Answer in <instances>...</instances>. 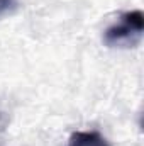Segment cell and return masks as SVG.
<instances>
[{
  "label": "cell",
  "instance_id": "6da1fadb",
  "mask_svg": "<svg viewBox=\"0 0 144 146\" xmlns=\"http://www.w3.org/2000/svg\"><path fill=\"white\" fill-rule=\"evenodd\" d=\"M144 31L143 10H127L119 15L104 33V42L108 48H134L141 42Z\"/></svg>",
  "mask_w": 144,
  "mask_h": 146
},
{
  "label": "cell",
  "instance_id": "7a4b0ae2",
  "mask_svg": "<svg viewBox=\"0 0 144 146\" xmlns=\"http://www.w3.org/2000/svg\"><path fill=\"white\" fill-rule=\"evenodd\" d=\"M68 146H112L98 131H75L70 139Z\"/></svg>",
  "mask_w": 144,
  "mask_h": 146
},
{
  "label": "cell",
  "instance_id": "3957f363",
  "mask_svg": "<svg viewBox=\"0 0 144 146\" xmlns=\"http://www.w3.org/2000/svg\"><path fill=\"white\" fill-rule=\"evenodd\" d=\"M17 7V0H0V17L10 14Z\"/></svg>",
  "mask_w": 144,
  "mask_h": 146
}]
</instances>
